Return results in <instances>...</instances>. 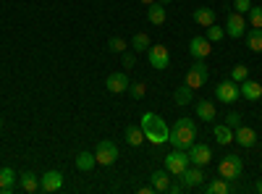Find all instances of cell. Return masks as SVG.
Returning <instances> with one entry per match:
<instances>
[{
	"label": "cell",
	"mask_w": 262,
	"mask_h": 194,
	"mask_svg": "<svg viewBox=\"0 0 262 194\" xmlns=\"http://www.w3.org/2000/svg\"><path fill=\"white\" fill-rule=\"evenodd\" d=\"M139 126H142V132H144V139L152 142V144H165L170 139V128H168V123L158 113H144Z\"/></svg>",
	"instance_id": "cell-1"
},
{
	"label": "cell",
	"mask_w": 262,
	"mask_h": 194,
	"mask_svg": "<svg viewBox=\"0 0 262 194\" xmlns=\"http://www.w3.org/2000/svg\"><path fill=\"white\" fill-rule=\"evenodd\" d=\"M194 137H196V126L191 118H179L176 123H173L170 128V144L176 147V149H189L194 144Z\"/></svg>",
	"instance_id": "cell-2"
},
{
	"label": "cell",
	"mask_w": 262,
	"mask_h": 194,
	"mask_svg": "<svg viewBox=\"0 0 262 194\" xmlns=\"http://www.w3.org/2000/svg\"><path fill=\"white\" fill-rule=\"evenodd\" d=\"M242 170H244L242 158H238V155H226V158L221 160V165H217V176L226 179L228 184H233V186H236L238 176H242Z\"/></svg>",
	"instance_id": "cell-3"
},
{
	"label": "cell",
	"mask_w": 262,
	"mask_h": 194,
	"mask_svg": "<svg viewBox=\"0 0 262 194\" xmlns=\"http://www.w3.org/2000/svg\"><path fill=\"white\" fill-rule=\"evenodd\" d=\"M189 165H191V160H189L186 149H176V147H173V153L165 155V170L170 176H181Z\"/></svg>",
	"instance_id": "cell-4"
},
{
	"label": "cell",
	"mask_w": 262,
	"mask_h": 194,
	"mask_svg": "<svg viewBox=\"0 0 262 194\" xmlns=\"http://www.w3.org/2000/svg\"><path fill=\"white\" fill-rule=\"evenodd\" d=\"M207 79H210L207 63H205V60H194V63H191V69L186 71V81H184V84H189L191 90H200Z\"/></svg>",
	"instance_id": "cell-5"
},
{
	"label": "cell",
	"mask_w": 262,
	"mask_h": 194,
	"mask_svg": "<svg viewBox=\"0 0 262 194\" xmlns=\"http://www.w3.org/2000/svg\"><path fill=\"white\" fill-rule=\"evenodd\" d=\"M95 158H97V165H113L118 160V144L111 139H102L95 149Z\"/></svg>",
	"instance_id": "cell-6"
},
{
	"label": "cell",
	"mask_w": 262,
	"mask_h": 194,
	"mask_svg": "<svg viewBox=\"0 0 262 194\" xmlns=\"http://www.w3.org/2000/svg\"><path fill=\"white\" fill-rule=\"evenodd\" d=\"M147 60H149V66L152 69H158V71H165L170 66V53L165 45H149L147 50Z\"/></svg>",
	"instance_id": "cell-7"
},
{
	"label": "cell",
	"mask_w": 262,
	"mask_h": 194,
	"mask_svg": "<svg viewBox=\"0 0 262 194\" xmlns=\"http://www.w3.org/2000/svg\"><path fill=\"white\" fill-rule=\"evenodd\" d=\"M215 97L221 102H226V105H231V102H236L238 97H242V90H238V84L233 79H228V81H221L215 87Z\"/></svg>",
	"instance_id": "cell-8"
},
{
	"label": "cell",
	"mask_w": 262,
	"mask_h": 194,
	"mask_svg": "<svg viewBox=\"0 0 262 194\" xmlns=\"http://www.w3.org/2000/svg\"><path fill=\"white\" fill-rule=\"evenodd\" d=\"M189 160H191V165H207L210 160H212V149H210V144H202V142H194L189 149Z\"/></svg>",
	"instance_id": "cell-9"
},
{
	"label": "cell",
	"mask_w": 262,
	"mask_h": 194,
	"mask_svg": "<svg viewBox=\"0 0 262 194\" xmlns=\"http://www.w3.org/2000/svg\"><path fill=\"white\" fill-rule=\"evenodd\" d=\"M189 53H191L194 60H205V58L212 53V42H210L207 37H191V42H189Z\"/></svg>",
	"instance_id": "cell-10"
},
{
	"label": "cell",
	"mask_w": 262,
	"mask_h": 194,
	"mask_svg": "<svg viewBox=\"0 0 262 194\" xmlns=\"http://www.w3.org/2000/svg\"><path fill=\"white\" fill-rule=\"evenodd\" d=\"M223 29H226V37L238 39V37H244V34H247V21H244V16H242V13H231Z\"/></svg>",
	"instance_id": "cell-11"
},
{
	"label": "cell",
	"mask_w": 262,
	"mask_h": 194,
	"mask_svg": "<svg viewBox=\"0 0 262 194\" xmlns=\"http://www.w3.org/2000/svg\"><path fill=\"white\" fill-rule=\"evenodd\" d=\"M105 87H107V92H111V95H121V92H128L131 81H128V76L123 71H116V74H111V76L105 79Z\"/></svg>",
	"instance_id": "cell-12"
},
{
	"label": "cell",
	"mask_w": 262,
	"mask_h": 194,
	"mask_svg": "<svg viewBox=\"0 0 262 194\" xmlns=\"http://www.w3.org/2000/svg\"><path fill=\"white\" fill-rule=\"evenodd\" d=\"M181 184H184L186 189L202 186V184H205V170H202V165H189L184 174H181Z\"/></svg>",
	"instance_id": "cell-13"
},
{
	"label": "cell",
	"mask_w": 262,
	"mask_h": 194,
	"mask_svg": "<svg viewBox=\"0 0 262 194\" xmlns=\"http://www.w3.org/2000/svg\"><path fill=\"white\" fill-rule=\"evenodd\" d=\"M63 189V174L60 170H48L39 176V191H60Z\"/></svg>",
	"instance_id": "cell-14"
},
{
	"label": "cell",
	"mask_w": 262,
	"mask_h": 194,
	"mask_svg": "<svg viewBox=\"0 0 262 194\" xmlns=\"http://www.w3.org/2000/svg\"><path fill=\"white\" fill-rule=\"evenodd\" d=\"M233 142H238L242 147H254L257 144V132L254 128H249V126H238V128H233Z\"/></svg>",
	"instance_id": "cell-15"
},
{
	"label": "cell",
	"mask_w": 262,
	"mask_h": 194,
	"mask_svg": "<svg viewBox=\"0 0 262 194\" xmlns=\"http://www.w3.org/2000/svg\"><path fill=\"white\" fill-rule=\"evenodd\" d=\"M238 90H242V97L249 100V102H257L262 97V84H257L252 79H244L242 84H238Z\"/></svg>",
	"instance_id": "cell-16"
},
{
	"label": "cell",
	"mask_w": 262,
	"mask_h": 194,
	"mask_svg": "<svg viewBox=\"0 0 262 194\" xmlns=\"http://www.w3.org/2000/svg\"><path fill=\"white\" fill-rule=\"evenodd\" d=\"M147 18H149V24H155V27L165 24V18H168V13H165V6L155 0V3H152V6L147 8Z\"/></svg>",
	"instance_id": "cell-17"
},
{
	"label": "cell",
	"mask_w": 262,
	"mask_h": 194,
	"mask_svg": "<svg viewBox=\"0 0 262 194\" xmlns=\"http://www.w3.org/2000/svg\"><path fill=\"white\" fill-rule=\"evenodd\" d=\"M170 174L163 168V170H155V174H152V189L155 191H163V194H168V186H170Z\"/></svg>",
	"instance_id": "cell-18"
},
{
	"label": "cell",
	"mask_w": 262,
	"mask_h": 194,
	"mask_svg": "<svg viewBox=\"0 0 262 194\" xmlns=\"http://www.w3.org/2000/svg\"><path fill=\"white\" fill-rule=\"evenodd\" d=\"M13 184H16V170L13 168H0V191H13Z\"/></svg>",
	"instance_id": "cell-19"
},
{
	"label": "cell",
	"mask_w": 262,
	"mask_h": 194,
	"mask_svg": "<svg viewBox=\"0 0 262 194\" xmlns=\"http://www.w3.org/2000/svg\"><path fill=\"white\" fill-rule=\"evenodd\" d=\"M194 21H196V24H200V27H210V24H215V11L212 8H194Z\"/></svg>",
	"instance_id": "cell-20"
},
{
	"label": "cell",
	"mask_w": 262,
	"mask_h": 194,
	"mask_svg": "<svg viewBox=\"0 0 262 194\" xmlns=\"http://www.w3.org/2000/svg\"><path fill=\"white\" fill-rule=\"evenodd\" d=\"M196 116H200L202 121H207V123H212L215 121V102L200 100V102H196Z\"/></svg>",
	"instance_id": "cell-21"
},
{
	"label": "cell",
	"mask_w": 262,
	"mask_h": 194,
	"mask_svg": "<svg viewBox=\"0 0 262 194\" xmlns=\"http://www.w3.org/2000/svg\"><path fill=\"white\" fill-rule=\"evenodd\" d=\"M18 186L24 189L27 194H34V191H39V179L27 170V174H21V176H18Z\"/></svg>",
	"instance_id": "cell-22"
},
{
	"label": "cell",
	"mask_w": 262,
	"mask_h": 194,
	"mask_svg": "<svg viewBox=\"0 0 262 194\" xmlns=\"http://www.w3.org/2000/svg\"><path fill=\"white\" fill-rule=\"evenodd\" d=\"M205 191L207 194H231L233 191V184H228L226 179H215V181H210L205 186Z\"/></svg>",
	"instance_id": "cell-23"
},
{
	"label": "cell",
	"mask_w": 262,
	"mask_h": 194,
	"mask_svg": "<svg viewBox=\"0 0 262 194\" xmlns=\"http://www.w3.org/2000/svg\"><path fill=\"white\" fill-rule=\"evenodd\" d=\"M247 45H249V50H254V53H262V29H247Z\"/></svg>",
	"instance_id": "cell-24"
},
{
	"label": "cell",
	"mask_w": 262,
	"mask_h": 194,
	"mask_svg": "<svg viewBox=\"0 0 262 194\" xmlns=\"http://www.w3.org/2000/svg\"><path fill=\"white\" fill-rule=\"evenodd\" d=\"M212 134H215V142H217V144H223V147L233 142V128L226 126V123H223V126H215V132H212Z\"/></svg>",
	"instance_id": "cell-25"
},
{
	"label": "cell",
	"mask_w": 262,
	"mask_h": 194,
	"mask_svg": "<svg viewBox=\"0 0 262 194\" xmlns=\"http://www.w3.org/2000/svg\"><path fill=\"white\" fill-rule=\"evenodd\" d=\"M149 45H152V42H149V37L144 32H137L134 37H131V50H134V53H147Z\"/></svg>",
	"instance_id": "cell-26"
},
{
	"label": "cell",
	"mask_w": 262,
	"mask_h": 194,
	"mask_svg": "<svg viewBox=\"0 0 262 194\" xmlns=\"http://www.w3.org/2000/svg\"><path fill=\"white\" fill-rule=\"evenodd\" d=\"M194 100V90L189 87V84H184V87H179L176 92H173V102L176 105H189Z\"/></svg>",
	"instance_id": "cell-27"
},
{
	"label": "cell",
	"mask_w": 262,
	"mask_h": 194,
	"mask_svg": "<svg viewBox=\"0 0 262 194\" xmlns=\"http://www.w3.org/2000/svg\"><path fill=\"white\" fill-rule=\"evenodd\" d=\"M126 142H128L131 147H139L142 142H147V139H144V132H142V126H128V128H126Z\"/></svg>",
	"instance_id": "cell-28"
},
{
	"label": "cell",
	"mask_w": 262,
	"mask_h": 194,
	"mask_svg": "<svg viewBox=\"0 0 262 194\" xmlns=\"http://www.w3.org/2000/svg\"><path fill=\"white\" fill-rule=\"evenodd\" d=\"M95 165H97L95 153H79V155H76V168H79V170H92Z\"/></svg>",
	"instance_id": "cell-29"
},
{
	"label": "cell",
	"mask_w": 262,
	"mask_h": 194,
	"mask_svg": "<svg viewBox=\"0 0 262 194\" xmlns=\"http://www.w3.org/2000/svg\"><path fill=\"white\" fill-rule=\"evenodd\" d=\"M107 48H111L113 53H126L128 50V42L123 37H111V39H107Z\"/></svg>",
	"instance_id": "cell-30"
},
{
	"label": "cell",
	"mask_w": 262,
	"mask_h": 194,
	"mask_svg": "<svg viewBox=\"0 0 262 194\" xmlns=\"http://www.w3.org/2000/svg\"><path fill=\"white\" fill-rule=\"evenodd\" d=\"M205 37H207L210 42H221V39L226 37V29H223V27H217V24H210V27H207V34H205Z\"/></svg>",
	"instance_id": "cell-31"
},
{
	"label": "cell",
	"mask_w": 262,
	"mask_h": 194,
	"mask_svg": "<svg viewBox=\"0 0 262 194\" xmlns=\"http://www.w3.org/2000/svg\"><path fill=\"white\" fill-rule=\"evenodd\" d=\"M249 24L254 29H262V6H252L249 8Z\"/></svg>",
	"instance_id": "cell-32"
},
{
	"label": "cell",
	"mask_w": 262,
	"mask_h": 194,
	"mask_svg": "<svg viewBox=\"0 0 262 194\" xmlns=\"http://www.w3.org/2000/svg\"><path fill=\"white\" fill-rule=\"evenodd\" d=\"M231 79H233L236 84H242L244 79H249V69L238 63V66H233V69H231Z\"/></svg>",
	"instance_id": "cell-33"
},
{
	"label": "cell",
	"mask_w": 262,
	"mask_h": 194,
	"mask_svg": "<svg viewBox=\"0 0 262 194\" xmlns=\"http://www.w3.org/2000/svg\"><path fill=\"white\" fill-rule=\"evenodd\" d=\"M144 92H147V87H144L142 81L131 84V97H134V100H142V97H144Z\"/></svg>",
	"instance_id": "cell-34"
},
{
	"label": "cell",
	"mask_w": 262,
	"mask_h": 194,
	"mask_svg": "<svg viewBox=\"0 0 262 194\" xmlns=\"http://www.w3.org/2000/svg\"><path fill=\"white\" fill-rule=\"evenodd\" d=\"M226 126L238 128V126H242V113H226Z\"/></svg>",
	"instance_id": "cell-35"
},
{
	"label": "cell",
	"mask_w": 262,
	"mask_h": 194,
	"mask_svg": "<svg viewBox=\"0 0 262 194\" xmlns=\"http://www.w3.org/2000/svg\"><path fill=\"white\" fill-rule=\"evenodd\" d=\"M233 6H236V13H249L252 0H233Z\"/></svg>",
	"instance_id": "cell-36"
},
{
	"label": "cell",
	"mask_w": 262,
	"mask_h": 194,
	"mask_svg": "<svg viewBox=\"0 0 262 194\" xmlns=\"http://www.w3.org/2000/svg\"><path fill=\"white\" fill-rule=\"evenodd\" d=\"M137 66V55H134V50L131 53H123V69H134Z\"/></svg>",
	"instance_id": "cell-37"
},
{
	"label": "cell",
	"mask_w": 262,
	"mask_h": 194,
	"mask_svg": "<svg viewBox=\"0 0 262 194\" xmlns=\"http://www.w3.org/2000/svg\"><path fill=\"white\" fill-rule=\"evenodd\" d=\"M184 189H186L184 184H173V181H170V186H168V194H181Z\"/></svg>",
	"instance_id": "cell-38"
},
{
	"label": "cell",
	"mask_w": 262,
	"mask_h": 194,
	"mask_svg": "<svg viewBox=\"0 0 262 194\" xmlns=\"http://www.w3.org/2000/svg\"><path fill=\"white\" fill-rule=\"evenodd\" d=\"M152 191H155V189H152V184H149V186H142V189H139V194H152Z\"/></svg>",
	"instance_id": "cell-39"
},
{
	"label": "cell",
	"mask_w": 262,
	"mask_h": 194,
	"mask_svg": "<svg viewBox=\"0 0 262 194\" xmlns=\"http://www.w3.org/2000/svg\"><path fill=\"white\" fill-rule=\"evenodd\" d=\"M139 3H144V6H152V3H155V0H139Z\"/></svg>",
	"instance_id": "cell-40"
},
{
	"label": "cell",
	"mask_w": 262,
	"mask_h": 194,
	"mask_svg": "<svg viewBox=\"0 0 262 194\" xmlns=\"http://www.w3.org/2000/svg\"><path fill=\"white\" fill-rule=\"evenodd\" d=\"M257 191H259V194H262V179H259V181H257Z\"/></svg>",
	"instance_id": "cell-41"
},
{
	"label": "cell",
	"mask_w": 262,
	"mask_h": 194,
	"mask_svg": "<svg viewBox=\"0 0 262 194\" xmlns=\"http://www.w3.org/2000/svg\"><path fill=\"white\" fill-rule=\"evenodd\" d=\"M158 3H163V6H168V3H170V0H158Z\"/></svg>",
	"instance_id": "cell-42"
},
{
	"label": "cell",
	"mask_w": 262,
	"mask_h": 194,
	"mask_svg": "<svg viewBox=\"0 0 262 194\" xmlns=\"http://www.w3.org/2000/svg\"><path fill=\"white\" fill-rule=\"evenodd\" d=\"M0 128H3V118H0Z\"/></svg>",
	"instance_id": "cell-43"
}]
</instances>
